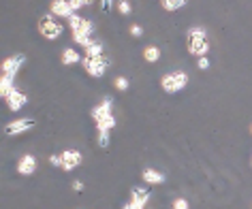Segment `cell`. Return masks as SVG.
<instances>
[{"label": "cell", "mask_w": 252, "mask_h": 209, "mask_svg": "<svg viewBox=\"0 0 252 209\" xmlns=\"http://www.w3.org/2000/svg\"><path fill=\"white\" fill-rule=\"evenodd\" d=\"M24 62H26L24 54H11L0 64V96H2V100L13 90V81L17 77V73H20V68L24 66Z\"/></svg>", "instance_id": "6da1fadb"}, {"label": "cell", "mask_w": 252, "mask_h": 209, "mask_svg": "<svg viewBox=\"0 0 252 209\" xmlns=\"http://www.w3.org/2000/svg\"><path fill=\"white\" fill-rule=\"evenodd\" d=\"M66 22H68V28H71V32H73V43L79 45L81 49H86L94 39H96V36H92L94 34V22L92 20L75 13V15L68 17Z\"/></svg>", "instance_id": "7a4b0ae2"}, {"label": "cell", "mask_w": 252, "mask_h": 209, "mask_svg": "<svg viewBox=\"0 0 252 209\" xmlns=\"http://www.w3.org/2000/svg\"><path fill=\"white\" fill-rule=\"evenodd\" d=\"M186 49L194 58H201V56L210 54L212 43H210V36H207V30L203 26H190L186 30Z\"/></svg>", "instance_id": "3957f363"}, {"label": "cell", "mask_w": 252, "mask_h": 209, "mask_svg": "<svg viewBox=\"0 0 252 209\" xmlns=\"http://www.w3.org/2000/svg\"><path fill=\"white\" fill-rule=\"evenodd\" d=\"M188 81H190V77H188L186 71H169L160 77V88L165 94H178L186 90Z\"/></svg>", "instance_id": "277c9868"}, {"label": "cell", "mask_w": 252, "mask_h": 209, "mask_svg": "<svg viewBox=\"0 0 252 209\" xmlns=\"http://www.w3.org/2000/svg\"><path fill=\"white\" fill-rule=\"evenodd\" d=\"M36 28H39V34L45 41H56V39H60L62 36V32H64V26H62V24L58 22V17H54L52 13L39 17Z\"/></svg>", "instance_id": "5b68a950"}, {"label": "cell", "mask_w": 252, "mask_h": 209, "mask_svg": "<svg viewBox=\"0 0 252 209\" xmlns=\"http://www.w3.org/2000/svg\"><path fill=\"white\" fill-rule=\"evenodd\" d=\"M111 64V60L107 58V56H96V58H88V56H84V60H81V66H84V71L90 75V77L94 79H100V77H105V73H107V68H109Z\"/></svg>", "instance_id": "8992f818"}, {"label": "cell", "mask_w": 252, "mask_h": 209, "mask_svg": "<svg viewBox=\"0 0 252 209\" xmlns=\"http://www.w3.org/2000/svg\"><path fill=\"white\" fill-rule=\"evenodd\" d=\"M34 126H36L34 119H30V118H20V119H13V122H9L7 126H4V132H7L9 137H20V135H24V132L32 130Z\"/></svg>", "instance_id": "52a82bcc"}, {"label": "cell", "mask_w": 252, "mask_h": 209, "mask_svg": "<svg viewBox=\"0 0 252 209\" xmlns=\"http://www.w3.org/2000/svg\"><path fill=\"white\" fill-rule=\"evenodd\" d=\"M60 158H62V167L60 169L64 171V173H71V171H75L81 162H84V156H81L79 149H62Z\"/></svg>", "instance_id": "ba28073f"}, {"label": "cell", "mask_w": 252, "mask_h": 209, "mask_svg": "<svg viewBox=\"0 0 252 209\" xmlns=\"http://www.w3.org/2000/svg\"><path fill=\"white\" fill-rule=\"evenodd\" d=\"M36 167H39V160H36V156L32 154H24L20 156V160L15 164V171L20 173L22 177H30L36 173Z\"/></svg>", "instance_id": "9c48e42d"}, {"label": "cell", "mask_w": 252, "mask_h": 209, "mask_svg": "<svg viewBox=\"0 0 252 209\" xmlns=\"http://www.w3.org/2000/svg\"><path fill=\"white\" fill-rule=\"evenodd\" d=\"M49 13L58 20H68L71 15H75V9L68 0H52L49 2Z\"/></svg>", "instance_id": "30bf717a"}, {"label": "cell", "mask_w": 252, "mask_h": 209, "mask_svg": "<svg viewBox=\"0 0 252 209\" xmlns=\"http://www.w3.org/2000/svg\"><path fill=\"white\" fill-rule=\"evenodd\" d=\"M4 103H7L9 111L17 113V111H22L24 107L28 105V94H26V92H22V90H17V88H13V90H11V94H9V96L4 98Z\"/></svg>", "instance_id": "8fae6325"}, {"label": "cell", "mask_w": 252, "mask_h": 209, "mask_svg": "<svg viewBox=\"0 0 252 209\" xmlns=\"http://www.w3.org/2000/svg\"><path fill=\"white\" fill-rule=\"evenodd\" d=\"M90 116H92L94 122H98V119H103V118L113 116V103H111V98H109V96H105L96 107H92Z\"/></svg>", "instance_id": "7c38bea8"}, {"label": "cell", "mask_w": 252, "mask_h": 209, "mask_svg": "<svg viewBox=\"0 0 252 209\" xmlns=\"http://www.w3.org/2000/svg\"><path fill=\"white\" fill-rule=\"evenodd\" d=\"M141 179L146 181L148 186H160V183H165L167 175L162 173V171H158V169H152V167H148V169H143V173H141Z\"/></svg>", "instance_id": "4fadbf2b"}, {"label": "cell", "mask_w": 252, "mask_h": 209, "mask_svg": "<svg viewBox=\"0 0 252 209\" xmlns=\"http://www.w3.org/2000/svg\"><path fill=\"white\" fill-rule=\"evenodd\" d=\"M84 60V56H81L75 47H66L62 49V56H60V62L64 66H73V64H79V62Z\"/></svg>", "instance_id": "5bb4252c"}, {"label": "cell", "mask_w": 252, "mask_h": 209, "mask_svg": "<svg viewBox=\"0 0 252 209\" xmlns=\"http://www.w3.org/2000/svg\"><path fill=\"white\" fill-rule=\"evenodd\" d=\"M148 201H150V190L141 188V186H135L133 190H130V203H133V205L143 207Z\"/></svg>", "instance_id": "9a60e30c"}, {"label": "cell", "mask_w": 252, "mask_h": 209, "mask_svg": "<svg viewBox=\"0 0 252 209\" xmlns=\"http://www.w3.org/2000/svg\"><path fill=\"white\" fill-rule=\"evenodd\" d=\"M103 54H105V43L98 39H94L90 45L84 49V56H88V58H96V56H103Z\"/></svg>", "instance_id": "2e32d148"}, {"label": "cell", "mask_w": 252, "mask_h": 209, "mask_svg": "<svg viewBox=\"0 0 252 209\" xmlns=\"http://www.w3.org/2000/svg\"><path fill=\"white\" fill-rule=\"evenodd\" d=\"M188 0H160V7L167 11V13H175V11L184 9Z\"/></svg>", "instance_id": "e0dca14e"}, {"label": "cell", "mask_w": 252, "mask_h": 209, "mask_svg": "<svg viewBox=\"0 0 252 209\" xmlns=\"http://www.w3.org/2000/svg\"><path fill=\"white\" fill-rule=\"evenodd\" d=\"M94 126H96V132H111L116 128V118L113 116L103 118V119H98V122H94Z\"/></svg>", "instance_id": "ac0fdd59"}, {"label": "cell", "mask_w": 252, "mask_h": 209, "mask_svg": "<svg viewBox=\"0 0 252 209\" xmlns=\"http://www.w3.org/2000/svg\"><path fill=\"white\" fill-rule=\"evenodd\" d=\"M143 60L150 62V64L158 62V60H160V49L156 47V45H148V47H143Z\"/></svg>", "instance_id": "d6986e66"}, {"label": "cell", "mask_w": 252, "mask_h": 209, "mask_svg": "<svg viewBox=\"0 0 252 209\" xmlns=\"http://www.w3.org/2000/svg\"><path fill=\"white\" fill-rule=\"evenodd\" d=\"M113 88H116L118 92H126L130 88V79L126 77V75H118V77L113 79Z\"/></svg>", "instance_id": "ffe728a7"}, {"label": "cell", "mask_w": 252, "mask_h": 209, "mask_svg": "<svg viewBox=\"0 0 252 209\" xmlns=\"http://www.w3.org/2000/svg\"><path fill=\"white\" fill-rule=\"evenodd\" d=\"M118 13L124 15V17H128L130 13H133V4H130L128 0H118Z\"/></svg>", "instance_id": "44dd1931"}, {"label": "cell", "mask_w": 252, "mask_h": 209, "mask_svg": "<svg viewBox=\"0 0 252 209\" xmlns=\"http://www.w3.org/2000/svg\"><path fill=\"white\" fill-rule=\"evenodd\" d=\"M128 32H130L133 39H141V36H143V26H141V24H130Z\"/></svg>", "instance_id": "7402d4cb"}, {"label": "cell", "mask_w": 252, "mask_h": 209, "mask_svg": "<svg viewBox=\"0 0 252 209\" xmlns=\"http://www.w3.org/2000/svg\"><path fill=\"white\" fill-rule=\"evenodd\" d=\"M109 135L111 132H96V143H98V148H107L109 145Z\"/></svg>", "instance_id": "603a6c76"}, {"label": "cell", "mask_w": 252, "mask_h": 209, "mask_svg": "<svg viewBox=\"0 0 252 209\" xmlns=\"http://www.w3.org/2000/svg\"><path fill=\"white\" fill-rule=\"evenodd\" d=\"M68 2H71V4H73L75 13H79V11H81V9H84V7H88V4H92V2H94V0H68Z\"/></svg>", "instance_id": "cb8c5ba5"}, {"label": "cell", "mask_w": 252, "mask_h": 209, "mask_svg": "<svg viewBox=\"0 0 252 209\" xmlns=\"http://www.w3.org/2000/svg\"><path fill=\"white\" fill-rule=\"evenodd\" d=\"M171 207L173 209H190V203H188L186 199H182V196H178V199H173Z\"/></svg>", "instance_id": "d4e9b609"}, {"label": "cell", "mask_w": 252, "mask_h": 209, "mask_svg": "<svg viewBox=\"0 0 252 209\" xmlns=\"http://www.w3.org/2000/svg\"><path fill=\"white\" fill-rule=\"evenodd\" d=\"M210 66H212V62H210L207 56H201V58H197V68H199V71H207Z\"/></svg>", "instance_id": "484cf974"}, {"label": "cell", "mask_w": 252, "mask_h": 209, "mask_svg": "<svg viewBox=\"0 0 252 209\" xmlns=\"http://www.w3.org/2000/svg\"><path fill=\"white\" fill-rule=\"evenodd\" d=\"M49 164L52 167H62V158H60V154H49Z\"/></svg>", "instance_id": "4316f807"}, {"label": "cell", "mask_w": 252, "mask_h": 209, "mask_svg": "<svg viewBox=\"0 0 252 209\" xmlns=\"http://www.w3.org/2000/svg\"><path fill=\"white\" fill-rule=\"evenodd\" d=\"M100 2V9H103V13H109L111 7H113V0H98Z\"/></svg>", "instance_id": "83f0119b"}, {"label": "cell", "mask_w": 252, "mask_h": 209, "mask_svg": "<svg viewBox=\"0 0 252 209\" xmlns=\"http://www.w3.org/2000/svg\"><path fill=\"white\" fill-rule=\"evenodd\" d=\"M73 190H75V192H81V190H84V181L75 179V181H73Z\"/></svg>", "instance_id": "f1b7e54d"}, {"label": "cell", "mask_w": 252, "mask_h": 209, "mask_svg": "<svg viewBox=\"0 0 252 209\" xmlns=\"http://www.w3.org/2000/svg\"><path fill=\"white\" fill-rule=\"evenodd\" d=\"M250 135H252V124H250Z\"/></svg>", "instance_id": "f546056e"}, {"label": "cell", "mask_w": 252, "mask_h": 209, "mask_svg": "<svg viewBox=\"0 0 252 209\" xmlns=\"http://www.w3.org/2000/svg\"><path fill=\"white\" fill-rule=\"evenodd\" d=\"M250 167H252V156H250Z\"/></svg>", "instance_id": "4dcf8cb0"}]
</instances>
